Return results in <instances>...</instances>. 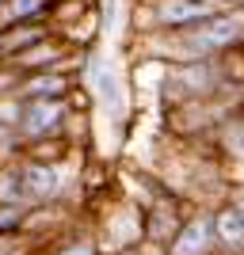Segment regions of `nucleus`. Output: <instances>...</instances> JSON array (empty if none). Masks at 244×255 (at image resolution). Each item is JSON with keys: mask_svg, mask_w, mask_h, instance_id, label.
<instances>
[{"mask_svg": "<svg viewBox=\"0 0 244 255\" xmlns=\"http://www.w3.org/2000/svg\"><path fill=\"white\" fill-rule=\"evenodd\" d=\"M168 42L164 50L172 53V61H214L222 53H233L244 46V8H225L210 19L183 27V31L164 34Z\"/></svg>", "mask_w": 244, "mask_h": 255, "instance_id": "nucleus-1", "label": "nucleus"}, {"mask_svg": "<svg viewBox=\"0 0 244 255\" xmlns=\"http://www.w3.org/2000/svg\"><path fill=\"white\" fill-rule=\"evenodd\" d=\"M65 99H15L11 137L15 141H50L65 129Z\"/></svg>", "mask_w": 244, "mask_h": 255, "instance_id": "nucleus-2", "label": "nucleus"}, {"mask_svg": "<svg viewBox=\"0 0 244 255\" xmlns=\"http://www.w3.org/2000/svg\"><path fill=\"white\" fill-rule=\"evenodd\" d=\"M222 84V65L218 57L214 61H180L176 73H168L164 88H168L172 103H199V99H210Z\"/></svg>", "mask_w": 244, "mask_h": 255, "instance_id": "nucleus-3", "label": "nucleus"}, {"mask_svg": "<svg viewBox=\"0 0 244 255\" xmlns=\"http://www.w3.org/2000/svg\"><path fill=\"white\" fill-rule=\"evenodd\" d=\"M218 11H225V4H218V0H153L149 4V23H153V31L172 34V31H183V27L210 19Z\"/></svg>", "mask_w": 244, "mask_h": 255, "instance_id": "nucleus-4", "label": "nucleus"}, {"mask_svg": "<svg viewBox=\"0 0 244 255\" xmlns=\"http://www.w3.org/2000/svg\"><path fill=\"white\" fill-rule=\"evenodd\" d=\"M15 171H19L23 198H27V202H50L65 187L61 168H57V164H46V160H27V164H19Z\"/></svg>", "mask_w": 244, "mask_h": 255, "instance_id": "nucleus-5", "label": "nucleus"}, {"mask_svg": "<svg viewBox=\"0 0 244 255\" xmlns=\"http://www.w3.org/2000/svg\"><path fill=\"white\" fill-rule=\"evenodd\" d=\"M69 57V50H65L57 38H38V42H31L27 50L11 53V57H4V65L8 69H15V73H46V69H57V65Z\"/></svg>", "mask_w": 244, "mask_h": 255, "instance_id": "nucleus-6", "label": "nucleus"}, {"mask_svg": "<svg viewBox=\"0 0 244 255\" xmlns=\"http://www.w3.org/2000/svg\"><path fill=\"white\" fill-rule=\"evenodd\" d=\"M73 80L61 69H46V73H23V80H15L11 96L15 99H69Z\"/></svg>", "mask_w": 244, "mask_h": 255, "instance_id": "nucleus-7", "label": "nucleus"}, {"mask_svg": "<svg viewBox=\"0 0 244 255\" xmlns=\"http://www.w3.org/2000/svg\"><path fill=\"white\" fill-rule=\"evenodd\" d=\"M210 248H214V221L210 217H191L176 233V240H172V255H206Z\"/></svg>", "mask_w": 244, "mask_h": 255, "instance_id": "nucleus-8", "label": "nucleus"}, {"mask_svg": "<svg viewBox=\"0 0 244 255\" xmlns=\"http://www.w3.org/2000/svg\"><path fill=\"white\" fill-rule=\"evenodd\" d=\"M210 221H214V244H222L233 255H244V213L237 206H225Z\"/></svg>", "mask_w": 244, "mask_h": 255, "instance_id": "nucleus-9", "label": "nucleus"}, {"mask_svg": "<svg viewBox=\"0 0 244 255\" xmlns=\"http://www.w3.org/2000/svg\"><path fill=\"white\" fill-rule=\"evenodd\" d=\"M50 8H53V0H4V4H0V31L42 19Z\"/></svg>", "mask_w": 244, "mask_h": 255, "instance_id": "nucleus-10", "label": "nucleus"}, {"mask_svg": "<svg viewBox=\"0 0 244 255\" xmlns=\"http://www.w3.org/2000/svg\"><path fill=\"white\" fill-rule=\"evenodd\" d=\"M96 88H99V103H103V111H115V115H122V92H118V76L111 73L107 65L96 73Z\"/></svg>", "mask_w": 244, "mask_h": 255, "instance_id": "nucleus-11", "label": "nucleus"}, {"mask_svg": "<svg viewBox=\"0 0 244 255\" xmlns=\"http://www.w3.org/2000/svg\"><path fill=\"white\" fill-rule=\"evenodd\" d=\"M225 145H229V152L244 156V118H233V122L225 126Z\"/></svg>", "mask_w": 244, "mask_h": 255, "instance_id": "nucleus-12", "label": "nucleus"}, {"mask_svg": "<svg viewBox=\"0 0 244 255\" xmlns=\"http://www.w3.org/2000/svg\"><path fill=\"white\" fill-rule=\"evenodd\" d=\"M57 255H96V244H92L88 236H76L73 244L65 248V252H57Z\"/></svg>", "mask_w": 244, "mask_h": 255, "instance_id": "nucleus-13", "label": "nucleus"}, {"mask_svg": "<svg viewBox=\"0 0 244 255\" xmlns=\"http://www.w3.org/2000/svg\"><path fill=\"white\" fill-rule=\"evenodd\" d=\"M218 4H225V8H244V0H218Z\"/></svg>", "mask_w": 244, "mask_h": 255, "instance_id": "nucleus-14", "label": "nucleus"}, {"mask_svg": "<svg viewBox=\"0 0 244 255\" xmlns=\"http://www.w3.org/2000/svg\"><path fill=\"white\" fill-rule=\"evenodd\" d=\"M0 61H4V46H0Z\"/></svg>", "mask_w": 244, "mask_h": 255, "instance_id": "nucleus-15", "label": "nucleus"}, {"mask_svg": "<svg viewBox=\"0 0 244 255\" xmlns=\"http://www.w3.org/2000/svg\"><path fill=\"white\" fill-rule=\"evenodd\" d=\"M0 4H4V0H0Z\"/></svg>", "mask_w": 244, "mask_h": 255, "instance_id": "nucleus-16", "label": "nucleus"}, {"mask_svg": "<svg viewBox=\"0 0 244 255\" xmlns=\"http://www.w3.org/2000/svg\"><path fill=\"white\" fill-rule=\"evenodd\" d=\"M241 50H244V46H241Z\"/></svg>", "mask_w": 244, "mask_h": 255, "instance_id": "nucleus-17", "label": "nucleus"}]
</instances>
